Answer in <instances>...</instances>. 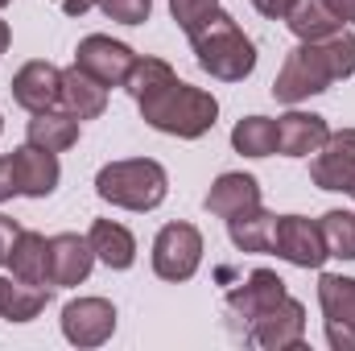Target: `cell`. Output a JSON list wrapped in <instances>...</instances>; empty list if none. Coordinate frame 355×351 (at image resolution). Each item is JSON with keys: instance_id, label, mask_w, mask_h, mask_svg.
I'll use <instances>...</instances> for the list:
<instances>
[{"instance_id": "obj_1", "label": "cell", "mask_w": 355, "mask_h": 351, "mask_svg": "<svg viewBox=\"0 0 355 351\" xmlns=\"http://www.w3.org/2000/svg\"><path fill=\"white\" fill-rule=\"evenodd\" d=\"M355 75V33L352 29H339L322 42H297L277 79H272V95L281 103H302L310 95H322L331 83L339 79H352Z\"/></svg>"}, {"instance_id": "obj_2", "label": "cell", "mask_w": 355, "mask_h": 351, "mask_svg": "<svg viewBox=\"0 0 355 351\" xmlns=\"http://www.w3.org/2000/svg\"><path fill=\"white\" fill-rule=\"evenodd\" d=\"M190 46H194V58L198 67L211 75V79H223V83H244L252 71H257V46L252 37L236 25L232 12H211L194 33H186Z\"/></svg>"}, {"instance_id": "obj_3", "label": "cell", "mask_w": 355, "mask_h": 351, "mask_svg": "<svg viewBox=\"0 0 355 351\" xmlns=\"http://www.w3.org/2000/svg\"><path fill=\"white\" fill-rule=\"evenodd\" d=\"M137 108H141V116H145L149 128L170 132L178 141H198L219 120V99L211 91L182 83V79H174L162 95H153V99H145Z\"/></svg>"}, {"instance_id": "obj_4", "label": "cell", "mask_w": 355, "mask_h": 351, "mask_svg": "<svg viewBox=\"0 0 355 351\" xmlns=\"http://www.w3.org/2000/svg\"><path fill=\"white\" fill-rule=\"evenodd\" d=\"M95 194L120 211H157L170 194V174L153 157H124L107 162L95 174Z\"/></svg>"}, {"instance_id": "obj_5", "label": "cell", "mask_w": 355, "mask_h": 351, "mask_svg": "<svg viewBox=\"0 0 355 351\" xmlns=\"http://www.w3.org/2000/svg\"><path fill=\"white\" fill-rule=\"evenodd\" d=\"M285 298H289L285 281H281L272 268H257V273H248V281H240V285L227 293V318L236 323L240 335H248L268 310L281 306Z\"/></svg>"}, {"instance_id": "obj_6", "label": "cell", "mask_w": 355, "mask_h": 351, "mask_svg": "<svg viewBox=\"0 0 355 351\" xmlns=\"http://www.w3.org/2000/svg\"><path fill=\"white\" fill-rule=\"evenodd\" d=\"M202 264V232L194 223H166L153 240V273L162 281H190Z\"/></svg>"}, {"instance_id": "obj_7", "label": "cell", "mask_w": 355, "mask_h": 351, "mask_svg": "<svg viewBox=\"0 0 355 351\" xmlns=\"http://www.w3.org/2000/svg\"><path fill=\"white\" fill-rule=\"evenodd\" d=\"M318 306L327 314V343L335 351H355V277L322 273Z\"/></svg>"}, {"instance_id": "obj_8", "label": "cell", "mask_w": 355, "mask_h": 351, "mask_svg": "<svg viewBox=\"0 0 355 351\" xmlns=\"http://www.w3.org/2000/svg\"><path fill=\"white\" fill-rule=\"evenodd\" d=\"M272 252L281 261L297 264V268H322L327 264V240H322V228L306 215H281L272 223Z\"/></svg>"}, {"instance_id": "obj_9", "label": "cell", "mask_w": 355, "mask_h": 351, "mask_svg": "<svg viewBox=\"0 0 355 351\" xmlns=\"http://www.w3.org/2000/svg\"><path fill=\"white\" fill-rule=\"evenodd\" d=\"M132 62H137V50L116 42V37H107V33H87L79 42V50H75V67H83L103 87H124Z\"/></svg>"}, {"instance_id": "obj_10", "label": "cell", "mask_w": 355, "mask_h": 351, "mask_svg": "<svg viewBox=\"0 0 355 351\" xmlns=\"http://www.w3.org/2000/svg\"><path fill=\"white\" fill-rule=\"evenodd\" d=\"M62 335L75 348H99L116 335V306L107 298H75L62 306Z\"/></svg>"}, {"instance_id": "obj_11", "label": "cell", "mask_w": 355, "mask_h": 351, "mask_svg": "<svg viewBox=\"0 0 355 351\" xmlns=\"http://www.w3.org/2000/svg\"><path fill=\"white\" fill-rule=\"evenodd\" d=\"M310 178H314L318 190L352 194L355 190V128L331 132V137L322 141V149H318L314 162H310Z\"/></svg>"}, {"instance_id": "obj_12", "label": "cell", "mask_w": 355, "mask_h": 351, "mask_svg": "<svg viewBox=\"0 0 355 351\" xmlns=\"http://www.w3.org/2000/svg\"><path fill=\"white\" fill-rule=\"evenodd\" d=\"M248 343L268 351H289V348H302L306 343V306L297 298H285L281 306H272L265 318L244 335Z\"/></svg>"}, {"instance_id": "obj_13", "label": "cell", "mask_w": 355, "mask_h": 351, "mask_svg": "<svg viewBox=\"0 0 355 351\" xmlns=\"http://www.w3.org/2000/svg\"><path fill=\"white\" fill-rule=\"evenodd\" d=\"M8 157H12V174H17V194H25V198H50L58 190V178H62L58 153L37 149V145L25 141Z\"/></svg>"}, {"instance_id": "obj_14", "label": "cell", "mask_w": 355, "mask_h": 351, "mask_svg": "<svg viewBox=\"0 0 355 351\" xmlns=\"http://www.w3.org/2000/svg\"><path fill=\"white\" fill-rule=\"evenodd\" d=\"M12 99L25 108V112H46L62 99V71L46 58H33L25 62L17 75H12Z\"/></svg>"}, {"instance_id": "obj_15", "label": "cell", "mask_w": 355, "mask_h": 351, "mask_svg": "<svg viewBox=\"0 0 355 351\" xmlns=\"http://www.w3.org/2000/svg\"><path fill=\"white\" fill-rule=\"evenodd\" d=\"M91 264H95V252H91L87 236H75V232H62V236H50V285H83L91 277Z\"/></svg>"}, {"instance_id": "obj_16", "label": "cell", "mask_w": 355, "mask_h": 351, "mask_svg": "<svg viewBox=\"0 0 355 351\" xmlns=\"http://www.w3.org/2000/svg\"><path fill=\"white\" fill-rule=\"evenodd\" d=\"M331 137L327 120L318 112H285L277 116V153L281 157H310L322 149V141Z\"/></svg>"}, {"instance_id": "obj_17", "label": "cell", "mask_w": 355, "mask_h": 351, "mask_svg": "<svg viewBox=\"0 0 355 351\" xmlns=\"http://www.w3.org/2000/svg\"><path fill=\"white\" fill-rule=\"evenodd\" d=\"M202 207L211 215H219V219H232L240 211H252V207H261V182L252 174H219L211 182Z\"/></svg>"}, {"instance_id": "obj_18", "label": "cell", "mask_w": 355, "mask_h": 351, "mask_svg": "<svg viewBox=\"0 0 355 351\" xmlns=\"http://www.w3.org/2000/svg\"><path fill=\"white\" fill-rule=\"evenodd\" d=\"M25 141L37 145V149H50V153H67L71 145H79V116H71L67 108H62V112H58V108L33 112Z\"/></svg>"}, {"instance_id": "obj_19", "label": "cell", "mask_w": 355, "mask_h": 351, "mask_svg": "<svg viewBox=\"0 0 355 351\" xmlns=\"http://www.w3.org/2000/svg\"><path fill=\"white\" fill-rule=\"evenodd\" d=\"M58 103L79 120H95L107 112V87L99 79H91L83 67H71V71H62V99Z\"/></svg>"}, {"instance_id": "obj_20", "label": "cell", "mask_w": 355, "mask_h": 351, "mask_svg": "<svg viewBox=\"0 0 355 351\" xmlns=\"http://www.w3.org/2000/svg\"><path fill=\"white\" fill-rule=\"evenodd\" d=\"M91 240V252H95V261H103L107 268H132L137 264V240H132V232L124 228V223H112V219H95L87 232Z\"/></svg>"}, {"instance_id": "obj_21", "label": "cell", "mask_w": 355, "mask_h": 351, "mask_svg": "<svg viewBox=\"0 0 355 351\" xmlns=\"http://www.w3.org/2000/svg\"><path fill=\"white\" fill-rule=\"evenodd\" d=\"M8 268L17 281H29V285H50V240L42 232H21Z\"/></svg>"}, {"instance_id": "obj_22", "label": "cell", "mask_w": 355, "mask_h": 351, "mask_svg": "<svg viewBox=\"0 0 355 351\" xmlns=\"http://www.w3.org/2000/svg\"><path fill=\"white\" fill-rule=\"evenodd\" d=\"M50 302V285H29V281H4L0 285V318L4 323H33Z\"/></svg>"}, {"instance_id": "obj_23", "label": "cell", "mask_w": 355, "mask_h": 351, "mask_svg": "<svg viewBox=\"0 0 355 351\" xmlns=\"http://www.w3.org/2000/svg\"><path fill=\"white\" fill-rule=\"evenodd\" d=\"M285 25L293 29V37H297V42H322V37H331V33H339V29H343V21L331 12V4H327V0H297V4L289 8Z\"/></svg>"}, {"instance_id": "obj_24", "label": "cell", "mask_w": 355, "mask_h": 351, "mask_svg": "<svg viewBox=\"0 0 355 351\" xmlns=\"http://www.w3.org/2000/svg\"><path fill=\"white\" fill-rule=\"evenodd\" d=\"M272 223L277 215H268L265 207H252L227 219V236L240 252H272Z\"/></svg>"}, {"instance_id": "obj_25", "label": "cell", "mask_w": 355, "mask_h": 351, "mask_svg": "<svg viewBox=\"0 0 355 351\" xmlns=\"http://www.w3.org/2000/svg\"><path fill=\"white\" fill-rule=\"evenodd\" d=\"M174 67L170 62H162V58H141L137 54V62H132V71H128V79H124V87H128V95L137 99V103H145V99H153V95H162V91L174 83Z\"/></svg>"}, {"instance_id": "obj_26", "label": "cell", "mask_w": 355, "mask_h": 351, "mask_svg": "<svg viewBox=\"0 0 355 351\" xmlns=\"http://www.w3.org/2000/svg\"><path fill=\"white\" fill-rule=\"evenodd\" d=\"M232 149L244 157H268L277 153V120L268 116H244L232 128Z\"/></svg>"}, {"instance_id": "obj_27", "label": "cell", "mask_w": 355, "mask_h": 351, "mask_svg": "<svg viewBox=\"0 0 355 351\" xmlns=\"http://www.w3.org/2000/svg\"><path fill=\"white\" fill-rule=\"evenodd\" d=\"M318 228H322V240H327L331 257L355 261V211H327L318 219Z\"/></svg>"}, {"instance_id": "obj_28", "label": "cell", "mask_w": 355, "mask_h": 351, "mask_svg": "<svg viewBox=\"0 0 355 351\" xmlns=\"http://www.w3.org/2000/svg\"><path fill=\"white\" fill-rule=\"evenodd\" d=\"M170 12L182 33H194L211 12H219V0H170Z\"/></svg>"}, {"instance_id": "obj_29", "label": "cell", "mask_w": 355, "mask_h": 351, "mask_svg": "<svg viewBox=\"0 0 355 351\" xmlns=\"http://www.w3.org/2000/svg\"><path fill=\"white\" fill-rule=\"evenodd\" d=\"M99 8L120 25H145L153 12V0H99Z\"/></svg>"}, {"instance_id": "obj_30", "label": "cell", "mask_w": 355, "mask_h": 351, "mask_svg": "<svg viewBox=\"0 0 355 351\" xmlns=\"http://www.w3.org/2000/svg\"><path fill=\"white\" fill-rule=\"evenodd\" d=\"M21 223L12 219V215H0V264H8V257H12V248H17V240H21Z\"/></svg>"}, {"instance_id": "obj_31", "label": "cell", "mask_w": 355, "mask_h": 351, "mask_svg": "<svg viewBox=\"0 0 355 351\" xmlns=\"http://www.w3.org/2000/svg\"><path fill=\"white\" fill-rule=\"evenodd\" d=\"M252 4H257V12L268 17V21H285V17H289V8H293L297 0H252Z\"/></svg>"}, {"instance_id": "obj_32", "label": "cell", "mask_w": 355, "mask_h": 351, "mask_svg": "<svg viewBox=\"0 0 355 351\" xmlns=\"http://www.w3.org/2000/svg\"><path fill=\"white\" fill-rule=\"evenodd\" d=\"M17 194V174H12V157H0V203H8Z\"/></svg>"}, {"instance_id": "obj_33", "label": "cell", "mask_w": 355, "mask_h": 351, "mask_svg": "<svg viewBox=\"0 0 355 351\" xmlns=\"http://www.w3.org/2000/svg\"><path fill=\"white\" fill-rule=\"evenodd\" d=\"M331 4V12L343 21V25H355V0H327Z\"/></svg>"}, {"instance_id": "obj_34", "label": "cell", "mask_w": 355, "mask_h": 351, "mask_svg": "<svg viewBox=\"0 0 355 351\" xmlns=\"http://www.w3.org/2000/svg\"><path fill=\"white\" fill-rule=\"evenodd\" d=\"M58 4H62V12H67V17H83L91 4H99V0H58Z\"/></svg>"}, {"instance_id": "obj_35", "label": "cell", "mask_w": 355, "mask_h": 351, "mask_svg": "<svg viewBox=\"0 0 355 351\" xmlns=\"http://www.w3.org/2000/svg\"><path fill=\"white\" fill-rule=\"evenodd\" d=\"M8 42H12V33H8V21H0V54L8 50Z\"/></svg>"}, {"instance_id": "obj_36", "label": "cell", "mask_w": 355, "mask_h": 351, "mask_svg": "<svg viewBox=\"0 0 355 351\" xmlns=\"http://www.w3.org/2000/svg\"><path fill=\"white\" fill-rule=\"evenodd\" d=\"M4 4H12V0H0V8H4Z\"/></svg>"}, {"instance_id": "obj_37", "label": "cell", "mask_w": 355, "mask_h": 351, "mask_svg": "<svg viewBox=\"0 0 355 351\" xmlns=\"http://www.w3.org/2000/svg\"><path fill=\"white\" fill-rule=\"evenodd\" d=\"M0 132H4V116H0Z\"/></svg>"}, {"instance_id": "obj_38", "label": "cell", "mask_w": 355, "mask_h": 351, "mask_svg": "<svg viewBox=\"0 0 355 351\" xmlns=\"http://www.w3.org/2000/svg\"><path fill=\"white\" fill-rule=\"evenodd\" d=\"M0 285H4V277H0Z\"/></svg>"}, {"instance_id": "obj_39", "label": "cell", "mask_w": 355, "mask_h": 351, "mask_svg": "<svg viewBox=\"0 0 355 351\" xmlns=\"http://www.w3.org/2000/svg\"><path fill=\"white\" fill-rule=\"evenodd\" d=\"M352 194H355V190H352Z\"/></svg>"}]
</instances>
